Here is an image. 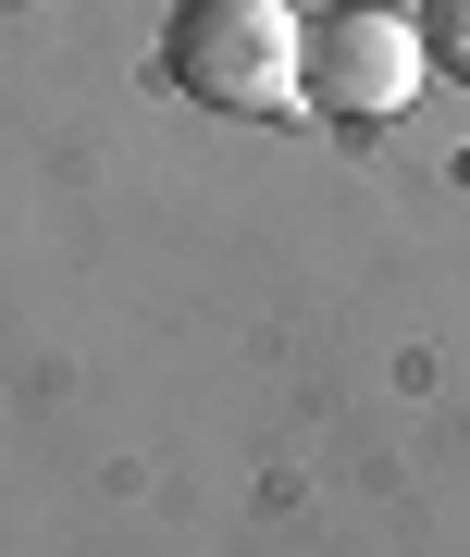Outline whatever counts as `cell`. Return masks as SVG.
<instances>
[{"instance_id":"obj_1","label":"cell","mask_w":470,"mask_h":557,"mask_svg":"<svg viewBox=\"0 0 470 557\" xmlns=\"http://www.w3.org/2000/svg\"><path fill=\"white\" fill-rule=\"evenodd\" d=\"M161 87L198 112H297V13L285 0H174Z\"/></svg>"},{"instance_id":"obj_3","label":"cell","mask_w":470,"mask_h":557,"mask_svg":"<svg viewBox=\"0 0 470 557\" xmlns=\"http://www.w3.org/2000/svg\"><path fill=\"white\" fill-rule=\"evenodd\" d=\"M421 50H433V75H470V0H421Z\"/></svg>"},{"instance_id":"obj_2","label":"cell","mask_w":470,"mask_h":557,"mask_svg":"<svg viewBox=\"0 0 470 557\" xmlns=\"http://www.w3.org/2000/svg\"><path fill=\"white\" fill-rule=\"evenodd\" d=\"M433 50L409 13H384V0H334V13L297 25V112H347V124H396L421 100Z\"/></svg>"}]
</instances>
